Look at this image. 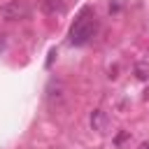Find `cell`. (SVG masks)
Returning a JSON list of instances; mask_svg holds the SVG:
<instances>
[{
	"label": "cell",
	"instance_id": "obj_1",
	"mask_svg": "<svg viewBox=\"0 0 149 149\" xmlns=\"http://www.w3.org/2000/svg\"><path fill=\"white\" fill-rule=\"evenodd\" d=\"M95 30H98L95 16H93L91 12H81L79 19H77V21L72 23V28H70V42H72V44H86V42L95 35Z\"/></svg>",
	"mask_w": 149,
	"mask_h": 149
},
{
	"label": "cell",
	"instance_id": "obj_2",
	"mask_svg": "<svg viewBox=\"0 0 149 149\" xmlns=\"http://www.w3.org/2000/svg\"><path fill=\"white\" fill-rule=\"evenodd\" d=\"M0 16L5 21H19L28 16V5L23 0H7L5 5H0Z\"/></svg>",
	"mask_w": 149,
	"mask_h": 149
},
{
	"label": "cell",
	"instance_id": "obj_3",
	"mask_svg": "<svg viewBox=\"0 0 149 149\" xmlns=\"http://www.w3.org/2000/svg\"><path fill=\"white\" fill-rule=\"evenodd\" d=\"M63 102H65V86H63V81H56V79L49 81V86H47V105L51 109H61Z\"/></svg>",
	"mask_w": 149,
	"mask_h": 149
},
{
	"label": "cell",
	"instance_id": "obj_4",
	"mask_svg": "<svg viewBox=\"0 0 149 149\" xmlns=\"http://www.w3.org/2000/svg\"><path fill=\"white\" fill-rule=\"evenodd\" d=\"M44 9H47L49 14H56V12L63 14V12H65V5H63L61 0H47V2H44Z\"/></svg>",
	"mask_w": 149,
	"mask_h": 149
},
{
	"label": "cell",
	"instance_id": "obj_5",
	"mask_svg": "<svg viewBox=\"0 0 149 149\" xmlns=\"http://www.w3.org/2000/svg\"><path fill=\"white\" fill-rule=\"evenodd\" d=\"M5 49V42H2V35H0V51Z\"/></svg>",
	"mask_w": 149,
	"mask_h": 149
},
{
	"label": "cell",
	"instance_id": "obj_6",
	"mask_svg": "<svg viewBox=\"0 0 149 149\" xmlns=\"http://www.w3.org/2000/svg\"><path fill=\"white\" fill-rule=\"evenodd\" d=\"M140 149H149V142H144V144H142V147H140Z\"/></svg>",
	"mask_w": 149,
	"mask_h": 149
}]
</instances>
